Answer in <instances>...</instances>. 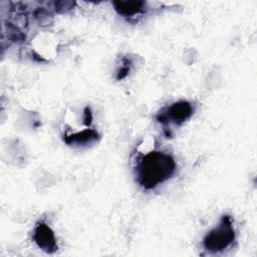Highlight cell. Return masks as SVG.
<instances>
[{
  "label": "cell",
  "mask_w": 257,
  "mask_h": 257,
  "mask_svg": "<svg viewBox=\"0 0 257 257\" xmlns=\"http://www.w3.org/2000/svg\"><path fill=\"white\" fill-rule=\"evenodd\" d=\"M33 239L37 246L47 253H53L57 250L54 233L45 223H38L36 225Z\"/></svg>",
  "instance_id": "obj_4"
},
{
  "label": "cell",
  "mask_w": 257,
  "mask_h": 257,
  "mask_svg": "<svg viewBox=\"0 0 257 257\" xmlns=\"http://www.w3.org/2000/svg\"><path fill=\"white\" fill-rule=\"evenodd\" d=\"M235 239V231L230 216H223L220 224L211 230L203 240V246L210 252H220L228 248Z\"/></svg>",
  "instance_id": "obj_2"
},
{
  "label": "cell",
  "mask_w": 257,
  "mask_h": 257,
  "mask_svg": "<svg viewBox=\"0 0 257 257\" xmlns=\"http://www.w3.org/2000/svg\"><path fill=\"white\" fill-rule=\"evenodd\" d=\"M112 5L114 10L123 17H133L146 11V2L140 0L113 1Z\"/></svg>",
  "instance_id": "obj_5"
},
{
  "label": "cell",
  "mask_w": 257,
  "mask_h": 257,
  "mask_svg": "<svg viewBox=\"0 0 257 257\" xmlns=\"http://www.w3.org/2000/svg\"><path fill=\"white\" fill-rule=\"evenodd\" d=\"M98 139V134L93 130H84L80 133L72 134L69 136L64 137V142L68 145H76V146H82V145H89L94 142H96Z\"/></svg>",
  "instance_id": "obj_6"
},
{
  "label": "cell",
  "mask_w": 257,
  "mask_h": 257,
  "mask_svg": "<svg viewBox=\"0 0 257 257\" xmlns=\"http://www.w3.org/2000/svg\"><path fill=\"white\" fill-rule=\"evenodd\" d=\"M176 167V162L171 155L160 151L149 152L137 165L138 183L145 189H154L170 179Z\"/></svg>",
  "instance_id": "obj_1"
},
{
  "label": "cell",
  "mask_w": 257,
  "mask_h": 257,
  "mask_svg": "<svg viewBox=\"0 0 257 257\" xmlns=\"http://www.w3.org/2000/svg\"><path fill=\"white\" fill-rule=\"evenodd\" d=\"M194 112V108L191 102L187 100H181L174 102L167 108L166 112H163L158 115V119L161 122L166 120H171L175 123H183L185 120L191 117Z\"/></svg>",
  "instance_id": "obj_3"
},
{
  "label": "cell",
  "mask_w": 257,
  "mask_h": 257,
  "mask_svg": "<svg viewBox=\"0 0 257 257\" xmlns=\"http://www.w3.org/2000/svg\"><path fill=\"white\" fill-rule=\"evenodd\" d=\"M91 119H92V114H91L89 108L86 107L85 112H84V122H85V124H90Z\"/></svg>",
  "instance_id": "obj_7"
}]
</instances>
